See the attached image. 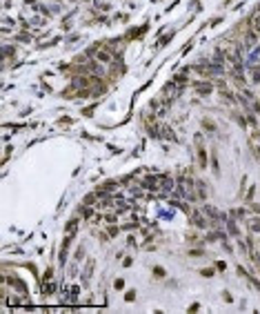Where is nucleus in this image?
Returning <instances> with one entry per match:
<instances>
[{"mask_svg":"<svg viewBox=\"0 0 260 314\" xmlns=\"http://www.w3.org/2000/svg\"><path fill=\"white\" fill-rule=\"evenodd\" d=\"M67 232H69V236H74V234H76V221H71V223L67 225Z\"/></svg>","mask_w":260,"mask_h":314,"instance_id":"nucleus-1","label":"nucleus"},{"mask_svg":"<svg viewBox=\"0 0 260 314\" xmlns=\"http://www.w3.org/2000/svg\"><path fill=\"white\" fill-rule=\"evenodd\" d=\"M198 91L200 94H207V91H211V87L209 85H198Z\"/></svg>","mask_w":260,"mask_h":314,"instance_id":"nucleus-2","label":"nucleus"}]
</instances>
